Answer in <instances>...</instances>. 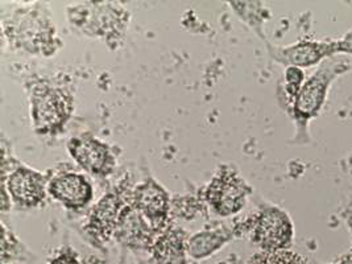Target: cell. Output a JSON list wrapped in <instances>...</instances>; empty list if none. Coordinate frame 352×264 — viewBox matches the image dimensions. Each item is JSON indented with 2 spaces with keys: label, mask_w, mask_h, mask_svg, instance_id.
I'll list each match as a JSON object with an SVG mask.
<instances>
[{
  "label": "cell",
  "mask_w": 352,
  "mask_h": 264,
  "mask_svg": "<svg viewBox=\"0 0 352 264\" xmlns=\"http://www.w3.org/2000/svg\"><path fill=\"white\" fill-rule=\"evenodd\" d=\"M350 69L351 64L346 58L326 60L305 81L298 96L290 104V114L296 123L294 143L306 144L310 142L309 123L320 116L336 78L350 72Z\"/></svg>",
  "instance_id": "obj_1"
},
{
  "label": "cell",
  "mask_w": 352,
  "mask_h": 264,
  "mask_svg": "<svg viewBox=\"0 0 352 264\" xmlns=\"http://www.w3.org/2000/svg\"><path fill=\"white\" fill-rule=\"evenodd\" d=\"M270 54L273 60L287 66L311 67L326 60L336 58L338 54H351L352 30L338 40H313L302 38L289 47H271Z\"/></svg>",
  "instance_id": "obj_2"
},
{
  "label": "cell",
  "mask_w": 352,
  "mask_h": 264,
  "mask_svg": "<svg viewBox=\"0 0 352 264\" xmlns=\"http://www.w3.org/2000/svg\"><path fill=\"white\" fill-rule=\"evenodd\" d=\"M73 110V97L61 87L37 85L31 94V116L34 130L43 135L57 133Z\"/></svg>",
  "instance_id": "obj_3"
},
{
  "label": "cell",
  "mask_w": 352,
  "mask_h": 264,
  "mask_svg": "<svg viewBox=\"0 0 352 264\" xmlns=\"http://www.w3.org/2000/svg\"><path fill=\"white\" fill-rule=\"evenodd\" d=\"M252 242L263 252L289 250L293 245L294 225L290 215L278 206H264L251 219Z\"/></svg>",
  "instance_id": "obj_4"
},
{
  "label": "cell",
  "mask_w": 352,
  "mask_h": 264,
  "mask_svg": "<svg viewBox=\"0 0 352 264\" xmlns=\"http://www.w3.org/2000/svg\"><path fill=\"white\" fill-rule=\"evenodd\" d=\"M251 193L252 188L238 172L223 166L208 184L205 198L215 214L230 217L241 212Z\"/></svg>",
  "instance_id": "obj_5"
},
{
  "label": "cell",
  "mask_w": 352,
  "mask_h": 264,
  "mask_svg": "<svg viewBox=\"0 0 352 264\" xmlns=\"http://www.w3.org/2000/svg\"><path fill=\"white\" fill-rule=\"evenodd\" d=\"M67 151L80 168L96 177L111 175L116 164L111 147L89 135L72 138L67 143Z\"/></svg>",
  "instance_id": "obj_6"
},
{
  "label": "cell",
  "mask_w": 352,
  "mask_h": 264,
  "mask_svg": "<svg viewBox=\"0 0 352 264\" xmlns=\"http://www.w3.org/2000/svg\"><path fill=\"white\" fill-rule=\"evenodd\" d=\"M48 180L40 172L19 165L8 177H3L4 189L8 190L10 197L21 208H37L44 204L48 192Z\"/></svg>",
  "instance_id": "obj_7"
},
{
  "label": "cell",
  "mask_w": 352,
  "mask_h": 264,
  "mask_svg": "<svg viewBox=\"0 0 352 264\" xmlns=\"http://www.w3.org/2000/svg\"><path fill=\"white\" fill-rule=\"evenodd\" d=\"M131 204L144 215L145 219L157 232L166 228L170 210V199L168 192L159 182L146 180L138 185L132 193Z\"/></svg>",
  "instance_id": "obj_8"
},
{
  "label": "cell",
  "mask_w": 352,
  "mask_h": 264,
  "mask_svg": "<svg viewBox=\"0 0 352 264\" xmlns=\"http://www.w3.org/2000/svg\"><path fill=\"white\" fill-rule=\"evenodd\" d=\"M48 193L66 209L80 210L90 204L94 195L91 182L83 175L64 172L53 176L48 182Z\"/></svg>",
  "instance_id": "obj_9"
},
{
  "label": "cell",
  "mask_w": 352,
  "mask_h": 264,
  "mask_svg": "<svg viewBox=\"0 0 352 264\" xmlns=\"http://www.w3.org/2000/svg\"><path fill=\"white\" fill-rule=\"evenodd\" d=\"M157 234L151 223L132 204L122 210L115 235L126 246L133 248H146L153 243Z\"/></svg>",
  "instance_id": "obj_10"
},
{
  "label": "cell",
  "mask_w": 352,
  "mask_h": 264,
  "mask_svg": "<svg viewBox=\"0 0 352 264\" xmlns=\"http://www.w3.org/2000/svg\"><path fill=\"white\" fill-rule=\"evenodd\" d=\"M124 208V202L116 193L104 196L96 204L90 214L89 223L86 226L89 234L98 241H109L112 234H115L119 217Z\"/></svg>",
  "instance_id": "obj_11"
},
{
  "label": "cell",
  "mask_w": 352,
  "mask_h": 264,
  "mask_svg": "<svg viewBox=\"0 0 352 264\" xmlns=\"http://www.w3.org/2000/svg\"><path fill=\"white\" fill-rule=\"evenodd\" d=\"M188 239L182 230L168 229L153 245V255L159 264H186Z\"/></svg>",
  "instance_id": "obj_12"
},
{
  "label": "cell",
  "mask_w": 352,
  "mask_h": 264,
  "mask_svg": "<svg viewBox=\"0 0 352 264\" xmlns=\"http://www.w3.org/2000/svg\"><path fill=\"white\" fill-rule=\"evenodd\" d=\"M232 236V231L227 229L199 231L188 239V255L197 261L205 259L223 248Z\"/></svg>",
  "instance_id": "obj_13"
},
{
  "label": "cell",
  "mask_w": 352,
  "mask_h": 264,
  "mask_svg": "<svg viewBox=\"0 0 352 264\" xmlns=\"http://www.w3.org/2000/svg\"><path fill=\"white\" fill-rule=\"evenodd\" d=\"M252 259H254V264H306L305 258L290 250L261 252V254H257L256 256Z\"/></svg>",
  "instance_id": "obj_14"
},
{
  "label": "cell",
  "mask_w": 352,
  "mask_h": 264,
  "mask_svg": "<svg viewBox=\"0 0 352 264\" xmlns=\"http://www.w3.org/2000/svg\"><path fill=\"white\" fill-rule=\"evenodd\" d=\"M284 78H285V93H287L289 103L292 104L306 81L304 69L297 66H287Z\"/></svg>",
  "instance_id": "obj_15"
},
{
  "label": "cell",
  "mask_w": 352,
  "mask_h": 264,
  "mask_svg": "<svg viewBox=\"0 0 352 264\" xmlns=\"http://www.w3.org/2000/svg\"><path fill=\"white\" fill-rule=\"evenodd\" d=\"M49 264H80L77 256L72 251L61 252L58 256L52 259Z\"/></svg>",
  "instance_id": "obj_16"
},
{
  "label": "cell",
  "mask_w": 352,
  "mask_h": 264,
  "mask_svg": "<svg viewBox=\"0 0 352 264\" xmlns=\"http://www.w3.org/2000/svg\"><path fill=\"white\" fill-rule=\"evenodd\" d=\"M333 264H352V248L349 252H346L344 255H342L336 263Z\"/></svg>",
  "instance_id": "obj_17"
},
{
  "label": "cell",
  "mask_w": 352,
  "mask_h": 264,
  "mask_svg": "<svg viewBox=\"0 0 352 264\" xmlns=\"http://www.w3.org/2000/svg\"><path fill=\"white\" fill-rule=\"evenodd\" d=\"M342 215H343V218H344V221H346V223H347V226H349L352 235V209L344 210Z\"/></svg>",
  "instance_id": "obj_18"
},
{
  "label": "cell",
  "mask_w": 352,
  "mask_h": 264,
  "mask_svg": "<svg viewBox=\"0 0 352 264\" xmlns=\"http://www.w3.org/2000/svg\"><path fill=\"white\" fill-rule=\"evenodd\" d=\"M347 164L350 165L352 168V153L349 156V159H347Z\"/></svg>",
  "instance_id": "obj_19"
}]
</instances>
